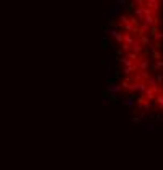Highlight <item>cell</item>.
<instances>
[{
    "instance_id": "obj_1",
    "label": "cell",
    "mask_w": 163,
    "mask_h": 170,
    "mask_svg": "<svg viewBox=\"0 0 163 170\" xmlns=\"http://www.w3.org/2000/svg\"><path fill=\"white\" fill-rule=\"evenodd\" d=\"M119 13H121V7L116 5V3H114V7H112V8H111L109 12H106V15H108V18H109V20L116 18V16L119 15Z\"/></svg>"
},
{
    "instance_id": "obj_2",
    "label": "cell",
    "mask_w": 163,
    "mask_h": 170,
    "mask_svg": "<svg viewBox=\"0 0 163 170\" xmlns=\"http://www.w3.org/2000/svg\"><path fill=\"white\" fill-rule=\"evenodd\" d=\"M143 5L148 7L152 12H155L158 7H160V0H145V2H143Z\"/></svg>"
},
{
    "instance_id": "obj_3",
    "label": "cell",
    "mask_w": 163,
    "mask_h": 170,
    "mask_svg": "<svg viewBox=\"0 0 163 170\" xmlns=\"http://www.w3.org/2000/svg\"><path fill=\"white\" fill-rule=\"evenodd\" d=\"M121 90H122L121 84H109V85H108L106 93H119Z\"/></svg>"
},
{
    "instance_id": "obj_4",
    "label": "cell",
    "mask_w": 163,
    "mask_h": 170,
    "mask_svg": "<svg viewBox=\"0 0 163 170\" xmlns=\"http://www.w3.org/2000/svg\"><path fill=\"white\" fill-rule=\"evenodd\" d=\"M142 49H143L142 43H140L139 39H134V43L131 44V51H134V52H139V54H140V52H142Z\"/></svg>"
},
{
    "instance_id": "obj_5",
    "label": "cell",
    "mask_w": 163,
    "mask_h": 170,
    "mask_svg": "<svg viewBox=\"0 0 163 170\" xmlns=\"http://www.w3.org/2000/svg\"><path fill=\"white\" fill-rule=\"evenodd\" d=\"M112 59L109 57V56H106V75L108 77H112Z\"/></svg>"
},
{
    "instance_id": "obj_6",
    "label": "cell",
    "mask_w": 163,
    "mask_h": 170,
    "mask_svg": "<svg viewBox=\"0 0 163 170\" xmlns=\"http://www.w3.org/2000/svg\"><path fill=\"white\" fill-rule=\"evenodd\" d=\"M122 105H126V106H134V105H135V97H134V95L124 97V100H122Z\"/></svg>"
},
{
    "instance_id": "obj_7",
    "label": "cell",
    "mask_w": 163,
    "mask_h": 170,
    "mask_svg": "<svg viewBox=\"0 0 163 170\" xmlns=\"http://www.w3.org/2000/svg\"><path fill=\"white\" fill-rule=\"evenodd\" d=\"M134 16H135L137 20H140V21L143 20V5L135 7V8H134Z\"/></svg>"
},
{
    "instance_id": "obj_8",
    "label": "cell",
    "mask_w": 163,
    "mask_h": 170,
    "mask_svg": "<svg viewBox=\"0 0 163 170\" xmlns=\"http://www.w3.org/2000/svg\"><path fill=\"white\" fill-rule=\"evenodd\" d=\"M139 61H140V62H137L139 70H147L148 65H150V64H148V59H147V57H140Z\"/></svg>"
},
{
    "instance_id": "obj_9",
    "label": "cell",
    "mask_w": 163,
    "mask_h": 170,
    "mask_svg": "<svg viewBox=\"0 0 163 170\" xmlns=\"http://www.w3.org/2000/svg\"><path fill=\"white\" fill-rule=\"evenodd\" d=\"M148 88V85L145 80H139L137 82V92H140V93H145V90Z\"/></svg>"
},
{
    "instance_id": "obj_10",
    "label": "cell",
    "mask_w": 163,
    "mask_h": 170,
    "mask_svg": "<svg viewBox=\"0 0 163 170\" xmlns=\"http://www.w3.org/2000/svg\"><path fill=\"white\" fill-rule=\"evenodd\" d=\"M142 128L145 131H148V133H153L155 131V121H148V123H143Z\"/></svg>"
},
{
    "instance_id": "obj_11",
    "label": "cell",
    "mask_w": 163,
    "mask_h": 170,
    "mask_svg": "<svg viewBox=\"0 0 163 170\" xmlns=\"http://www.w3.org/2000/svg\"><path fill=\"white\" fill-rule=\"evenodd\" d=\"M148 28H150V25H147V23L143 21L142 25H139V28H137V33H139V35H145V33L148 31Z\"/></svg>"
},
{
    "instance_id": "obj_12",
    "label": "cell",
    "mask_w": 163,
    "mask_h": 170,
    "mask_svg": "<svg viewBox=\"0 0 163 170\" xmlns=\"http://www.w3.org/2000/svg\"><path fill=\"white\" fill-rule=\"evenodd\" d=\"M126 56H127L131 61H134V62H137L139 59H140V56H139V52H134V51H129V52H126Z\"/></svg>"
},
{
    "instance_id": "obj_13",
    "label": "cell",
    "mask_w": 163,
    "mask_h": 170,
    "mask_svg": "<svg viewBox=\"0 0 163 170\" xmlns=\"http://www.w3.org/2000/svg\"><path fill=\"white\" fill-rule=\"evenodd\" d=\"M143 95H145V98H147L148 101H155V97H157V93H153V92L150 90V88H147Z\"/></svg>"
},
{
    "instance_id": "obj_14",
    "label": "cell",
    "mask_w": 163,
    "mask_h": 170,
    "mask_svg": "<svg viewBox=\"0 0 163 170\" xmlns=\"http://www.w3.org/2000/svg\"><path fill=\"white\" fill-rule=\"evenodd\" d=\"M139 105H140V108H142V110H148V111H150V106H152V101H148L147 98H145V100H143L142 103H139Z\"/></svg>"
},
{
    "instance_id": "obj_15",
    "label": "cell",
    "mask_w": 163,
    "mask_h": 170,
    "mask_svg": "<svg viewBox=\"0 0 163 170\" xmlns=\"http://www.w3.org/2000/svg\"><path fill=\"white\" fill-rule=\"evenodd\" d=\"M147 85L152 88V87H158V82H157V79L155 77H148L147 79Z\"/></svg>"
},
{
    "instance_id": "obj_16",
    "label": "cell",
    "mask_w": 163,
    "mask_h": 170,
    "mask_svg": "<svg viewBox=\"0 0 163 170\" xmlns=\"http://www.w3.org/2000/svg\"><path fill=\"white\" fill-rule=\"evenodd\" d=\"M127 90L131 92V93H135V92H137V82H129Z\"/></svg>"
},
{
    "instance_id": "obj_17",
    "label": "cell",
    "mask_w": 163,
    "mask_h": 170,
    "mask_svg": "<svg viewBox=\"0 0 163 170\" xmlns=\"http://www.w3.org/2000/svg\"><path fill=\"white\" fill-rule=\"evenodd\" d=\"M122 43H126V44H132L134 38L131 35H124V36H122Z\"/></svg>"
},
{
    "instance_id": "obj_18",
    "label": "cell",
    "mask_w": 163,
    "mask_h": 170,
    "mask_svg": "<svg viewBox=\"0 0 163 170\" xmlns=\"http://www.w3.org/2000/svg\"><path fill=\"white\" fill-rule=\"evenodd\" d=\"M122 36H124V33H119V31H114V35H112V38L117 41V43H122Z\"/></svg>"
},
{
    "instance_id": "obj_19",
    "label": "cell",
    "mask_w": 163,
    "mask_h": 170,
    "mask_svg": "<svg viewBox=\"0 0 163 170\" xmlns=\"http://www.w3.org/2000/svg\"><path fill=\"white\" fill-rule=\"evenodd\" d=\"M119 20H121V21H119L121 25H127V23H129V16L122 13V15H119Z\"/></svg>"
},
{
    "instance_id": "obj_20",
    "label": "cell",
    "mask_w": 163,
    "mask_h": 170,
    "mask_svg": "<svg viewBox=\"0 0 163 170\" xmlns=\"http://www.w3.org/2000/svg\"><path fill=\"white\" fill-rule=\"evenodd\" d=\"M140 43H142V46H147L148 43H150V39H148V36H145V35H140Z\"/></svg>"
},
{
    "instance_id": "obj_21",
    "label": "cell",
    "mask_w": 163,
    "mask_h": 170,
    "mask_svg": "<svg viewBox=\"0 0 163 170\" xmlns=\"http://www.w3.org/2000/svg\"><path fill=\"white\" fill-rule=\"evenodd\" d=\"M129 23H131V25H134V26H137V28H139V25H140V20H137L135 16H132V18H129Z\"/></svg>"
},
{
    "instance_id": "obj_22",
    "label": "cell",
    "mask_w": 163,
    "mask_h": 170,
    "mask_svg": "<svg viewBox=\"0 0 163 170\" xmlns=\"http://www.w3.org/2000/svg\"><path fill=\"white\" fill-rule=\"evenodd\" d=\"M122 44V52H124V54H126V52H129V51H131V44H126V43H121Z\"/></svg>"
},
{
    "instance_id": "obj_23",
    "label": "cell",
    "mask_w": 163,
    "mask_h": 170,
    "mask_svg": "<svg viewBox=\"0 0 163 170\" xmlns=\"http://www.w3.org/2000/svg\"><path fill=\"white\" fill-rule=\"evenodd\" d=\"M139 72H140V77H142L143 80H147L148 77H150V75H148V69L147 70H139Z\"/></svg>"
},
{
    "instance_id": "obj_24",
    "label": "cell",
    "mask_w": 163,
    "mask_h": 170,
    "mask_svg": "<svg viewBox=\"0 0 163 170\" xmlns=\"http://www.w3.org/2000/svg\"><path fill=\"white\" fill-rule=\"evenodd\" d=\"M148 67H150L152 70H155V72H160V67H158V64H157V62H153V64H150Z\"/></svg>"
},
{
    "instance_id": "obj_25",
    "label": "cell",
    "mask_w": 163,
    "mask_h": 170,
    "mask_svg": "<svg viewBox=\"0 0 163 170\" xmlns=\"http://www.w3.org/2000/svg\"><path fill=\"white\" fill-rule=\"evenodd\" d=\"M116 5H119L122 8V7H127V2L126 0H116Z\"/></svg>"
},
{
    "instance_id": "obj_26",
    "label": "cell",
    "mask_w": 163,
    "mask_h": 170,
    "mask_svg": "<svg viewBox=\"0 0 163 170\" xmlns=\"http://www.w3.org/2000/svg\"><path fill=\"white\" fill-rule=\"evenodd\" d=\"M153 38H155L157 41H163V33H158V31H157V33L153 35Z\"/></svg>"
},
{
    "instance_id": "obj_27",
    "label": "cell",
    "mask_w": 163,
    "mask_h": 170,
    "mask_svg": "<svg viewBox=\"0 0 163 170\" xmlns=\"http://www.w3.org/2000/svg\"><path fill=\"white\" fill-rule=\"evenodd\" d=\"M132 123H134V124H139V123H142V118H140V116H135V115H134Z\"/></svg>"
},
{
    "instance_id": "obj_28",
    "label": "cell",
    "mask_w": 163,
    "mask_h": 170,
    "mask_svg": "<svg viewBox=\"0 0 163 170\" xmlns=\"http://www.w3.org/2000/svg\"><path fill=\"white\" fill-rule=\"evenodd\" d=\"M148 30H150V35H155V33H157V31H158V28H157V25H152V26H150V28H148Z\"/></svg>"
},
{
    "instance_id": "obj_29",
    "label": "cell",
    "mask_w": 163,
    "mask_h": 170,
    "mask_svg": "<svg viewBox=\"0 0 163 170\" xmlns=\"http://www.w3.org/2000/svg\"><path fill=\"white\" fill-rule=\"evenodd\" d=\"M148 46H150V54H152V52H155V51H158V48L155 46V43H152V44L148 43Z\"/></svg>"
},
{
    "instance_id": "obj_30",
    "label": "cell",
    "mask_w": 163,
    "mask_h": 170,
    "mask_svg": "<svg viewBox=\"0 0 163 170\" xmlns=\"http://www.w3.org/2000/svg\"><path fill=\"white\" fill-rule=\"evenodd\" d=\"M109 100H111V98H109V95H108V93H106V95H104V97H103V103H104V105H108V103H109Z\"/></svg>"
},
{
    "instance_id": "obj_31",
    "label": "cell",
    "mask_w": 163,
    "mask_h": 170,
    "mask_svg": "<svg viewBox=\"0 0 163 170\" xmlns=\"http://www.w3.org/2000/svg\"><path fill=\"white\" fill-rule=\"evenodd\" d=\"M121 87H122V90H127V87H129V82H127V80H122Z\"/></svg>"
},
{
    "instance_id": "obj_32",
    "label": "cell",
    "mask_w": 163,
    "mask_h": 170,
    "mask_svg": "<svg viewBox=\"0 0 163 170\" xmlns=\"http://www.w3.org/2000/svg\"><path fill=\"white\" fill-rule=\"evenodd\" d=\"M155 79H157V82H158V84H162V80H163V75H162V74H157V75H155Z\"/></svg>"
},
{
    "instance_id": "obj_33",
    "label": "cell",
    "mask_w": 163,
    "mask_h": 170,
    "mask_svg": "<svg viewBox=\"0 0 163 170\" xmlns=\"http://www.w3.org/2000/svg\"><path fill=\"white\" fill-rule=\"evenodd\" d=\"M122 54H124V52H122V49H117L116 51V57H121Z\"/></svg>"
},
{
    "instance_id": "obj_34",
    "label": "cell",
    "mask_w": 163,
    "mask_h": 170,
    "mask_svg": "<svg viewBox=\"0 0 163 170\" xmlns=\"http://www.w3.org/2000/svg\"><path fill=\"white\" fill-rule=\"evenodd\" d=\"M162 26H163V16H162Z\"/></svg>"
},
{
    "instance_id": "obj_35",
    "label": "cell",
    "mask_w": 163,
    "mask_h": 170,
    "mask_svg": "<svg viewBox=\"0 0 163 170\" xmlns=\"http://www.w3.org/2000/svg\"><path fill=\"white\" fill-rule=\"evenodd\" d=\"M162 7H163V0H162Z\"/></svg>"
},
{
    "instance_id": "obj_36",
    "label": "cell",
    "mask_w": 163,
    "mask_h": 170,
    "mask_svg": "<svg viewBox=\"0 0 163 170\" xmlns=\"http://www.w3.org/2000/svg\"><path fill=\"white\" fill-rule=\"evenodd\" d=\"M162 84H163V80H162Z\"/></svg>"
},
{
    "instance_id": "obj_37",
    "label": "cell",
    "mask_w": 163,
    "mask_h": 170,
    "mask_svg": "<svg viewBox=\"0 0 163 170\" xmlns=\"http://www.w3.org/2000/svg\"><path fill=\"white\" fill-rule=\"evenodd\" d=\"M162 49H163V46H162Z\"/></svg>"
},
{
    "instance_id": "obj_38",
    "label": "cell",
    "mask_w": 163,
    "mask_h": 170,
    "mask_svg": "<svg viewBox=\"0 0 163 170\" xmlns=\"http://www.w3.org/2000/svg\"><path fill=\"white\" fill-rule=\"evenodd\" d=\"M143 2H145V0H143Z\"/></svg>"
}]
</instances>
